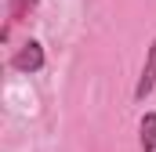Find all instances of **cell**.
<instances>
[{
  "mask_svg": "<svg viewBox=\"0 0 156 152\" xmlns=\"http://www.w3.org/2000/svg\"><path fill=\"white\" fill-rule=\"evenodd\" d=\"M11 65H15L18 73H40V69H44V47H40L37 40H26V43L15 51Z\"/></svg>",
  "mask_w": 156,
  "mask_h": 152,
  "instance_id": "cell-1",
  "label": "cell"
},
{
  "mask_svg": "<svg viewBox=\"0 0 156 152\" xmlns=\"http://www.w3.org/2000/svg\"><path fill=\"white\" fill-rule=\"evenodd\" d=\"M156 87V40L149 43V54H145V65H142V76L134 83V102H145Z\"/></svg>",
  "mask_w": 156,
  "mask_h": 152,
  "instance_id": "cell-2",
  "label": "cell"
},
{
  "mask_svg": "<svg viewBox=\"0 0 156 152\" xmlns=\"http://www.w3.org/2000/svg\"><path fill=\"white\" fill-rule=\"evenodd\" d=\"M138 145H142V152H153V149H156V112H145V116H142Z\"/></svg>",
  "mask_w": 156,
  "mask_h": 152,
  "instance_id": "cell-3",
  "label": "cell"
},
{
  "mask_svg": "<svg viewBox=\"0 0 156 152\" xmlns=\"http://www.w3.org/2000/svg\"><path fill=\"white\" fill-rule=\"evenodd\" d=\"M33 7H37V0H11V22L26 18V15H29Z\"/></svg>",
  "mask_w": 156,
  "mask_h": 152,
  "instance_id": "cell-4",
  "label": "cell"
}]
</instances>
